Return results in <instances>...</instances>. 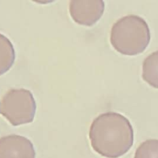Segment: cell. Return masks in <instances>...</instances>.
Wrapping results in <instances>:
<instances>
[{
    "label": "cell",
    "instance_id": "cell-1",
    "mask_svg": "<svg viewBox=\"0 0 158 158\" xmlns=\"http://www.w3.org/2000/svg\"><path fill=\"white\" fill-rule=\"evenodd\" d=\"M89 138L96 152L107 158H117L131 148L133 128L125 115L108 111L94 118L89 127Z\"/></svg>",
    "mask_w": 158,
    "mask_h": 158
},
{
    "label": "cell",
    "instance_id": "cell-2",
    "mask_svg": "<svg viewBox=\"0 0 158 158\" xmlns=\"http://www.w3.org/2000/svg\"><path fill=\"white\" fill-rule=\"evenodd\" d=\"M150 38L148 23L136 14H128L117 19L112 24L110 32V41L113 47L127 55L143 52Z\"/></svg>",
    "mask_w": 158,
    "mask_h": 158
},
{
    "label": "cell",
    "instance_id": "cell-3",
    "mask_svg": "<svg viewBox=\"0 0 158 158\" xmlns=\"http://www.w3.org/2000/svg\"><path fill=\"white\" fill-rule=\"evenodd\" d=\"M36 107L31 92L25 88L10 89L0 101V113L14 126L32 122Z\"/></svg>",
    "mask_w": 158,
    "mask_h": 158
},
{
    "label": "cell",
    "instance_id": "cell-4",
    "mask_svg": "<svg viewBox=\"0 0 158 158\" xmlns=\"http://www.w3.org/2000/svg\"><path fill=\"white\" fill-rule=\"evenodd\" d=\"M104 10L102 0H71L69 11L73 19L77 23L91 25L102 15Z\"/></svg>",
    "mask_w": 158,
    "mask_h": 158
},
{
    "label": "cell",
    "instance_id": "cell-5",
    "mask_svg": "<svg viewBox=\"0 0 158 158\" xmlns=\"http://www.w3.org/2000/svg\"><path fill=\"white\" fill-rule=\"evenodd\" d=\"M0 158H35V151L26 137L9 135L0 138Z\"/></svg>",
    "mask_w": 158,
    "mask_h": 158
},
{
    "label": "cell",
    "instance_id": "cell-6",
    "mask_svg": "<svg viewBox=\"0 0 158 158\" xmlns=\"http://www.w3.org/2000/svg\"><path fill=\"white\" fill-rule=\"evenodd\" d=\"M142 77L151 86L158 88V50L149 54L142 64Z\"/></svg>",
    "mask_w": 158,
    "mask_h": 158
},
{
    "label": "cell",
    "instance_id": "cell-7",
    "mask_svg": "<svg viewBox=\"0 0 158 158\" xmlns=\"http://www.w3.org/2000/svg\"><path fill=\"white\" fill-rule=\"evenodd\" d=\"M15 60V50L10 40L0 33V75L7 72Z\"/></svg>",
    "mask_w": 158,
    "mask_h": 158
},
{
    "label": "cell",
    "instance_id": "cell-8",
    "mask_svg": "<svg viewBox=\"0 0 158 158\" xmlns=\"http://www.w3.org/2000/svg\"><path fill=\"white\" fill-rule=\"evenodd\" d=\"M134 158H158V139H148L136 149Z\"/></svg>",
    "mask_w": 158,
    "mask_h": 158
}]
</instances>
